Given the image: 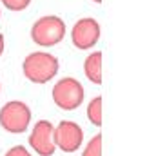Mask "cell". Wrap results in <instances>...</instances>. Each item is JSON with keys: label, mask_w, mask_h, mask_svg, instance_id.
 <instances>
[{"label": "cell", "mask_w": 156, "mask_h": 156, "mask_svg": "<svg viewBox=\"0 0 156 156\" xmlns=\"http://www.w3.org/2000/svg\"><path fill=\"white\" fill-rule=\"evenodd\" d=\"M51 96H53V102H55L56 107H60L64 111H75L82 105L85 91H83V85L76 78L66 76L60 78L55 83V87L51 91Z\"/></svg>", "instance_id": "obj_4"}, {"label": "cell", "mask_w": 156, "mask_h": 156, "mask_svg": "<svg viewBox=\"0 0 156 156\" xmlns=\"http://www.w3.org/2000/svg\"><path fill=\"white\" fill-rule=\"evenodd\" d=\"M83 73L89 82L96 85L102 83V51H94L83 60Z\"/></svg>", "instance_id": "obj_8"}, {"label": "cell", "mask_w": 156, "mask_h": 156, "mask_svg": "<svg viewBox=\"0 0 156 156\" xmlns=\"http://www.w3.org/2000/svg\"><path fill=\"white\" fill-rule=\"evenodd\" d=\"M53 129L55 125L49 120H38L33 125V131L29 134V145L40 156H53L56 151L55 140H53Z\"/></svg>", "instance_id": "obj_7"}, {"label": "cell", "mask_w": 156, "mask_h": 156, "mask_svg": "<svg viewBox=\"0 0 156 156\" xmlns=\"http://www.w3.org/2000/svg\"><path fill=\"white\" fill-rule=\"evenodd\" d=\"M100 40V24L94 18H80L71 29V42L80 51L94 47Z\"/></svg>", "instance_id": "obj_6"}, {"label": "cell", "mask_w": 156, "mask_h": 156, "mask_svg": "<svg viewBox=\"0 0 156 156\" xmlns=\"http://www.w3.org/2000/svg\"><path fill=\"white\" fill-rule=\"evenodd\" d=\"M0 89H2V87H0Z\"/></svg>", "instance_id": "obj_15"}, {"label": "cell", "mask_w": 156, "mask_h": 156, "mask_svg": "<svg viewBox=\"0 0 156 156\" xmlns=\"http://www.w3.org/2000/svg\"><path fill=\"white\" fill-rule=\"evenodd\" d=\"M82 156H102V134L100 133L94 134L87 142L85 149L82 151Z\"/></svg>", "instance_id": "obj_10"}, {"label": "cell", "mask_w": 156, "mask_h": 156, "mask_svg": "<svg viewBox=\"0 0 156 156\" xmlns=\"http://www.w3.org/2000/svg\"><path fill=\"white\" fill-rule=\"evenodd\" d=\"M87 118L93 125H102V96H96L87 104Z\"/></svg>", "instance_id": "obj_9"}, {"label": "cell", "mask_w": 156, "mask_h": 156, "mask_svg": "<svg viewBox=\"0 0 156 156\" xmlns=\"http://www.w3.org/2000/svg\"><path fill=\"white\" fill-rule=\"evenodd\" d=\"M31 109L26 102L11 100L0 109V127L11 134H22L29 129Z\"/></svg>", "instance_id": "obj_3"}, {"label": "cell", "mask_w": 156, "mask_h": 156, "mask_svg": "<svg viewBox=\"0 0 156 156\" xmlns=\"http://www.w3.org/2000/svg\"><path fill=\"white\" fill-rule=\"evenodd\" d=\"M53 140H55V145L64 153H76L83 144V129L76 122L62 120L53 129Z\"/></svg>", "instance_id": "obj_5"}, {"label": "cell", "mask_w": 156, "mask_h": 156, "mask_svg": "<svg viewBox=\"0 0 156 156\" xmlns=\"http://www.w3.org/2000/svg\"><path fill=\"white\" fill-rule=\"evenodd\" d=\"M93 2H96V4H102V0H93Z\"/></svg>", "instance_id": "obj_14"}, {"label": "cell", "mask_w": 156, "mask_h": 156, "mask_svg": "<svg viewBox=\"0 0 156 156\" xmlns=\"http://www.w3.org/2000/svg\"><path fill=\"white\" fill-rule=\"evenodd\" d=\"M58 58L47 51L29 53L22 62V73L33 83H47L58 75Z\"/></svg>", "instance_id": "obj_1"}, {"label": "cell", "mask_w": 156, "mask_h": 156, "mask_svg": "<svg viewBox=\"0 0 156 156\" xmlns=\"http://www.w3.org/2000/svg\"><path fill=\"white\" fill-rule=\"evenodd\" d=\"M4 47H5V40H4V35L0 33V56L4 55Z\"/></svg>", "instance_id": "obj_13"}, {"label": "cell", "mask_w": 156, "mask_h": 156, "mask_svg": "<svg viewBox=\"0 0 156 156\" xmlns=\"http://www.w3.org/2000/svg\"><path fill=\"white\" fill-rule=\"evenodd\" d=\"M4 156H33L24 145H13Z\"/></svg>", "instance_id": "obj_12"}, {"label": "cell", "mask_w": 156, "mask_h": 156, "mask_svg": "<svg viewBox=\"0 0 156 156\" xmlns=\"http://www.w3.org/2000/svg\"><path fill=\"white\" fill-rule=\"evenodd\" d=\"M0 2H2L4 7L9 9V11H24V9L31 4V0H0Z\"/></svg>", "instance_id": "obj_11"}, {"label": "cell", "mask_w": 156, "mask_h": 156, "mask_svg": "<svg viewBox=\"0 0 156 156\" xmlns=\"http://www.w3.org/2000/svg\"><path fill=\"white\" fill-rule=\"evenodd\" d=\"M66 38V22L56 15L40 16L31 27V40L40 47H53Z\"/></svg>", "instance_id": "obj_2"}]
</instances>
